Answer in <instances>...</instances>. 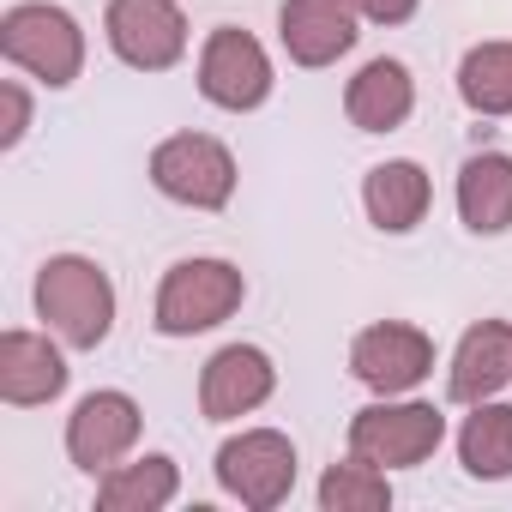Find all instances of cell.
Masks as SVG:
<instances>
[{
  "instance_id": "cell-8",
  "label": "cell",
  "mask_w": 512,
  "mask_h": 512,
  "mask_svg": "<svg viewBox=\"0 0 512 512\" xmlns=\"http://www.w3.org/2000/svg\"><path fill=\"white\" fill-rule=\"evenodd\" d=\"M350 374L380 392V398H398V392H416L428 374H434V338L422 326H404V320H380L368 332H356L350 344Z\"/></svg>"
},
{
  "instance_id": "cell-19",
  "label": "cell",
  "mask_w": 512,
  "mask_h": 512,
  "mask_svg": "<svg viewBox=\"0 0 512 512\" xmlns=\"http://www.w3.org/2000/svg\"><path fill=\"white\" fill-rule=\"evenodd\" d=\"M458 458L476 482H506L512 476V404H500V398L470 404V416L458 428Z\"/></svg>"
},
{
  "instance_id": "cell-18",
  "label": "cell",
  "mask_w": 512,
  "mask_h": 512,
  "mask_svg": "<svg viewBox=\"0 0 512 512\" xmlns=\"http://www.w3.org/2000/svg\"><path fill=\"white\" fill-rule=\"evenodd\" d=\"M181 488V470L169 452H145L139 464H115L97 476V506L103 512H163Z\"/></svg>"
},
{
  "instance_id": "cell-6",
  "label": "cell",
  "mask_w": 512,
  "mask_h": 512,
  "mask_svg": "<svg viewBox=\"0 0 512 512\" xmlns=\"http://www.w3.org/2000/svg\"><path fill=\"white\" fill-rule=\"evenodd\" d=\"M151 187L193 211H223L235 193V157L211 133H175L151 151Z\"/></svg>"
},
{
  "instance_id": "cell-22",
  "label": "cell",
  "mask_w": 512,
  "mask_h": 512,
  "mask_svg": "<svg viewBox=\"0 0 512 512\" xmlns=\"http://www.w3.org/2000/svg\"><path fill=\"white\" fill-rule=\"evenodd\" d=\"M0 109H7V121H0V145H19L25 139V127H31V97H25V85L19 79H7V85H0Z\"/></svg>"
},
{
  "instance_id": "cell-23",
  "label": "cell",
  "mask_w": 512,
  "mask_h": 512,
  "mask_svg": "<svg viewBox=\"0 0 512 512\" xmlns=\"http://www.w3.org/2000/svg\"><path fill=\"white\" fill-rule=\"evenodd\" d=\"M350 7L362 19H374V25H404V19H416L422 0H350Z\"/></svg>"
},
{
  "instance_id": "cell-5",
  "label": "cell",
  "mask_w": 512,
  "mask_h": 512,
  "mask_svg": "<svg viewBox=\"0 0 512 512\" xmlns=\"http://www.w3.org/2000/svg\"><path fill=\"white\" fill-rule=\"evenodd\" d=\"M440 440H446V416L416 398H404V404L386 398V404H368L350 416V452L380 470H416L422 458L440 452Z\"/></svg>"
},
{
  "instance_id": "cell-10",
  "label": "cell",
  "mask_w": 512,
  "mask_h": 512,
  "mask_svg": "<svg viewBox=\"0 0 512 512\" xmlns=\"http://www.w3.org/2000/svg\"><path fill=\"white\" fill-rule=\"evenodd\" d=\"M139 422L145 416H139V404L127 392H91L67 416V458L85 476H103V470H115L139 446Z\"/></svg>"
},
{
  "instance_id": "cell-21",
  "label": "cell",
  "mask_w": 512,
  "mask_h": 512,
  "mask_svg": "<svg viewBox=\"0 0 512 512\" xmlns=\"http://www.w3.org/2000/svg\"><path fill=\"white\" fill-rule=\"evenodd\" d=\"M320 506L326 512H386L392 506V482H386L380 464H368V458L350 452L344 464H332L320 476Z\"/></svg>"
},
{
  "instance_id": "cell-2",
  "label": "cell",
  "mask_w": 512,
  "mask_h": 512,
  "mask_svg": "<svg viewBox=\"0 0 512 512\" xmlns=\"http://www.w3.org/2000/svg\"><path fill=\"white\" fill-rule=\"evenodd\" d=\"M0 55L19 73L43 79L49 91H67L85 73V31L55 0H19V7H7V19H0Z\"/></svg>"
},
{
  "instance_id": "cell-9",
  "label": "cell",
  "mask_w": 512,
  "mask_h": 512,
  "mask_svg": "<svg viewBox=\"0 0 512 512\" xmlns=\"http://www.w3.org/2000/svg\"><path fill=\"white\" fill-rule=\"evenodd\" d=\"M103 37L133 73H163L187 55V19L175 0H109Z\"/></svg>"
},
{
  "instance_id": "cell-4",
  "label": "cell",
  "mask_w": 512,
  "mask_h": 512,
  "mask_svg": "<svg viewBox=\"0 0 512 512\" xmlns=\"http://www.w3.org/2000/svg\"><path fill=\"white\" fill-rule=\"evenodd\" d=\"M217 488L247 512H272L296 488V446L278 428H247L217 446Z\"/></svg>"
},
{
  "instance_id": "cell-11",
  "label": "cell",
  "mask_w": 512,
  "mask_h": 512,
  "mask_svg": "<svg viewBox=\"0 0 512 512\" xmlns=\"http://www.w3.org/2000/svg\"><path fill=\"white\" fill-rule=\"evenodd\" d=\"M278 392V368L260 344H223L205 374H199V410L205 422H235V416H253L266 398Z\"/></svg>"
},
{
  "instance_id": "cell-14",
  "label": "cell",
  "mask_w": 512,
  "mask_h": 512,
  "mask_svg": "<svg viewBox=\"0 0 512 512\" xmlns=\"http://www.w3.org/2000/svg\"><path fill=\"white\" fill-rule=\"evenodd\" d=\"M67 392V356L43 332H7L0 338V398L31 410Z\"/></svg>"
},
{
  "instance_id": "cell-7",
  "label": "cell",
  "mask_w": 512,
  "mask_h": 512,
  "mask_svg": "<svg viewBox=\"0 0 512 512\" xmlns=\"http://www.w3.org/2000/svg\"><path fill=\"white\" fill-rule=\"evenodd\" d=\"M199 97L229 109V115H247V109H260L272 97V61L241 25H217L205 37V49H199Z\"/></svg>"
},
{
  "instance_id": "cell-1",
  "label": "cell",
  "mask_w": 512,
  "mask_h": 512,
  "mask_svg": "<svg viewBox=\"0 0 512 512\" xmlns=\"http://www.w3.org/2000/svg\"><path fill=\"white\" fill-rule=\"evenodd\" d=\"M37 320L67 350H97L115 332V284L85 253H55L37 272Z\"/></svg>"
},
{
  "instance_id": "cell-13",
  "label": "cell",
  "mask_w": 512,
  "mask_h": 512,
  "mask_svg": "<svg viewBox=\"0 0 512 512\" xmlns=\"http://www.w3.org/2000/svg\"><path fill=\"white\" fill-rule=\"evenodd\" d=\"M506 386H512V326L506 320H482L452 350L446 398L452 404H482V398H500Z\"/></svg>"
},
{
  "instance_id": "cell-17",
  "label": "cell",
  "mask_w": 512,
  "mask_h": 512,
  "mask_svg": "<svg viewBox=\"0 0 512 512\" xmlns=\"http://www.w3.org/2000/svg\"><path fill=\"white\" fill-rule=\"evenodd\" d=\"M458 217L470 235H506L512 229V157L476 151L458 169Z\"/></svg>"
},
{
  "instance_id": "cell-16",
  "label": "cell",
  "mask_w": 512,
  "mask_h": 512,
  "mask_svg": "<svg viewBox=\"0 0 512 512\" xmlns=\"http://www.w3.org/2000/svg\"><path fill=\"white\" fill-rule=\"evenodd\" d=\"M428 199H434V181L422 163L410 157H392V163H374L368 181H362V205H368V223L386 229V235H410L422 217H428Z\"/></svg>"
},
{
  "instance_id": "cell-12",
  "label": "cell",
  "mask_w": 512,
  "mask_h": 512,
  "mask_svg": "<svg viewBox=\"0 0 512 512\" xmlns=\"http://www.w3.org/2000/svg\"><path fill=\"white\" fill-rule=\"evenodd\" d=\"M278 37L296 67H332L338 55L356 49V7L350 0H284L278 7Z\"/></svg>"
},
{
  "instance_id": "cell-3",
  "label": "cell",
  "mask_w": 512,
  "mask_h": 512,
  "mask_svg": "<svg viewBox=\"0 0 512 512\" xmlns=\"http://www.w3.org/2000/svg\"><path fill=\"white\" fill-rule=\"evenodd\" d=\"M247 296V278L229 266V260H181L163 272L157 284V308H151V326L163 338H193V332H211L223 326Z\"/></svg>"
},
{
  "instance_id": "cell-20",
  "label": "cell",
  "mask_w": 512,
  "mask_h": 512,
  "mask_svg": "<svg viewBox=\"0 0 512 512\" xmlns=\"http://www.w3.org/2000/svg\"><path fill=\"white\" fill-rule=\"evenodd\" d=\"M458 97L476 115H512V43H476L458 61Z\"/></svg>"
},
{
  "instance_id": "cell-15",
  "label": "cell",
  "mask_w": 512,
  "mask_h": 512,
  "mask_svg": "<svg viewBox=\"0 0 512 512\" xmlns=\"http://www.w3.org/2000/svg\"><path fill=\"white\" fill-rule=\"evenodd\" d=\"M410 109H416V79H410V67L392 61V55L368 61V67L350 79V91H344V115H350L362 133H398V127L410 121Z\"/></svg>"
}]
</instances>
